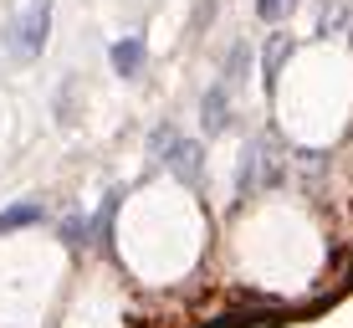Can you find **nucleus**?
Listing matches in <instances>:
<instances>
[{
  "label": "nucleus",
  "instance_id": "nucleus-7",
  "mask_svg": "<svg viewBox=\"0 0 353 328\" xmlns=\"http://www.w3.org/2000/svg\"><path fill=\"white\" fill-rule=\"evenodd\" d=\"M246 67H251V52H246V41H236V46H230V57H225V82H230V88L246 77Z\"/></svg>",
  "mask_w": 353,
  "mask_h": 328
},
{
  "label": "nucleus",
  "instance_id": "nucleus-4",
  "mask_svg": "<svg viewBox=\"0 0 353 328\" xmlns=\"http://www.w3.org/2000/svg\"><path fill=\"white\" fill-rule=\"evenodd\" d=\"M164 164L174 169L179 180H200V164H205V154H200V144H174V149L164 154Z\"/></svg>",
  "mask_w": 353,
  "mask_h": 328
},
{
  "label": "nucleus",
  "instance_id": "nucleus-1",
  "mask_svg": "<svg viewBox=\"0 0 353 328\" xmlns=\"http://www.w3.org/2000/svg\"><path fill=\"white\" fill-rule=\"evenodd\" d=\"M46 21H52V6H46V0H26L21 21L10 26V31H16V52L21 57H36L46 46Z\"/></svg>",
  "mask_w": 353,
  "mask_h": 328
},
{
  "label": "nucleus",
  "instance_id": "nucleus-6",
  "mask_svg": "<svg viewBox=\"0 0 353 328\" xmlns=\"http://www.w3.org/2000/svg\"><path fill=\"white\" fill-rule=\"evenodd\" d=\"M287 52H292V41H287L282 31H276V36H272V46H266V72H261V77H266V88H276V72H282Z\"/></svg>",
  "mask_w": 353,
  "mask_h": 328
},
{
  "label": "nucleus",
  "instance_id": "nucleus-3",
  "mask_svg": "<svg viewBox=\"0 0 353 328\" xmlns=\"http://www.w3.org/2000/svg\"><path fill=\"white\" fill-rule=\"evenodd\" d=\"M266 160H272V154H266L261 144H251V149L241 154V169H236L241 195H256V190H261V180H272V175H266Z\"/></svg>",
  "mask_w": 353,
  "mask_h": 328
},
{
  "label": "nucleus",
  "instance_id": "nucleus-5",
  "mask_svg": "<svg viewBox=\"0 0 353 328\" xmlns=\"http://www.w3.org/2000/svg\"><path fill=\"white\" fill-rule=\"evenodd\" d=\"M113 67L123 72V77H139V72H143V36H123V41H113Z\"/></svg>",
  "mask_w": 353,
  "mask_h": 328
},
{
  "label": "nucleus",
  "instance_id": "nucleus-8",
  "mask_svg": "<svg viewBox=\"0 0 353 328\" xmlns=\"http://www.w3.org/2000/svg\"><path fill=\"white\" fill-rule=\"evenodd\" d=\"M292 10H297V0H256V16H261V21H272V26H282Z\"/></svg>",
  "mask_w": 353,
  "mask_h": 328
},
{
  "label": "nucleus",
  "instance_id": "nucleus-9",
  "mask_svg": "<svg viewBox=\"0 0 353 328\" xmlns=\"http://www.w3.org/2000/svg\"><path fill=\"white\" fill-rule=\"evenodd\" d=\"M26 221H41V205H16V211H6V215H0V231L26 226Z\"/></svg>",
  "mask_w": 353,
  "mask_h": 328
},
{
  "label": "nucleus",
  "instance_id": "nucleus-2",
  "mask_svg": "<svg viewBox=\"0 0 353 328\" xmlns=\"http://www.w3.org/2000/svg\"><path fill=\"white\" fill-rule=\"evenodd\" d=\"M200 118H205V133H221L230 124V82L221 77L210 93H205V103H200Z\"/></svg>",
  "mask_w": 353,
  "mask_h": 328
}]
</instances>
